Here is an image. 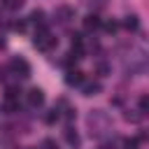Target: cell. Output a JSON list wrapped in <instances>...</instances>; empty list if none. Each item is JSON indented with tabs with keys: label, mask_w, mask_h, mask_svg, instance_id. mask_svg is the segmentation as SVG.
<instances>
[{
	"label": "cell",
	"mask_w": 149,
	"mask_h": 149,
	"mask_svg": "<svg viewBox=\"0 0 149 149\" xmlns=\"http://www.w3.org/2000/svg\"><path fill=\"white\" fill-rule=\"evenodd\" d=\"M100 23H102V21H100L98 14H88V16L84 19V28H86V30H98Z\"/></svg>",
	"instance_id": "5"
},
{
	"label": "cell",
	"mask_w": 149,
	"mask_h": 149,
	"mask_svg": "<svg viewBox=\"0 0 149 149\" xmlns=\"http://www.w3.org/2000/svg\"><path fill=\"white\" fill-rule=\"evenodd\" d=\"M58 116H61V114H58V109L54 107V109H49V112H47L44 121H47V123H56V121H58Z\"/></svg>",
	"instance_id": "12"
},
{
	"label": "cell",
	"mask_w": 149,
	"mask_h": 149,
	"mask_svg": "<svg viewBox=\"0 0 149 149\" xmlns=\"http://www.w3.org/2000/svg\"><path fill=\"white\" fill-rule=\"evenodd\" d=\"M98 91H100V84H98V81H93V84H86V86H84V95H95Z\"/></svg>",
	"instance_id": "10"
},
{
	"label": "cell",
	"mask_w": 149,
	"mask_h": 149,
	"mask_svg": "<svg viewBox=\"0 0 149 149\" xmlns=\"http://www.w3.org/2000/svg\"><path fill=\"white\" fill-rule=\"evenodd\" d=\"M65 142H68L70 147H79V135H77V130H74L72 126L65 128Z\"/></svg>",
	"instance_id": "7"
},
{
	"label": "cell",
	"mask_w": 149,
	"mask_h": 149,
	"mask_svg": "<svg viewBox=\"0 0 149 149\" xmlns=\"http://www.w3.org/2000/svg\"><path fill=\"white\" fill-rule=\"evenodd\" d=\"M137 144H140V142H137L135 137H130V140H126V142H123V147H126V149H137Z\"/></svg>",
	"instance_id": "17"
},
{
	"label": "cell",
	"mask_w": 149,
	"mask_h": 149,
	"mask_svg": "<svg viewBox=\"0 0 149 149\" xmlns=\"http://www.w3.org/2000/svg\"><path fill=\"white\" fill-rule=\"evenodd\" d=\"M147 107H149V98H147V95H142V98H140V112L144 114V112H147Z\"/></svg>",
	"instance_id": "16"
},
{
	"label": "cell",
	"mask_w": 149,
	"mask_h": 149,
	"mask_svg": "<svg viewBox=\"0 0 149 149\" xmlns=\"http://www.w3.org/2000/svg\"><path fill=\"white\" fill-rule=\"evenodd\" d=\"M12 28H14V30H19V33H23V30H26V21H14V23H12Z\"/></svg>",
	"instance_id": "18"
},
{
	"label": "cell",
	"mask_w": 149,
	"mask_h": 149,
	"mask_svg": "<svg viewBox=\"0 0 149 149\" xmlns=\"http://www.w3.org/2000/svg\"><path fill=\"white\" fill-rule=\"evenodd\" d=\"M16 109H19V100H7V102H5V112H7V114H14Z\"/></svg>",
	"instance_id": "14"
},
{
	"label": "cell",
	"mask_w": 149,
	"mask_h": 149,
	"mask_svg": "<svg viewBox=\"0 0 149 149\" xmlns=\"http://www.w3.org/2000/svg\"><path fill=\"white\" fill-rule=\"evenodd\" d=\"M28 105L33 107V109H37V107H42L44 105V93H42V88H30L28 91Z\"/></svg>",
	"instance_id": "3"
},
{
	"label": "cell",
	"mask_w": 149,
	"mask_h": 149,
	"mask_svg": "<svg viewBox=\"0 0 149 149\" xmlns=\"http://www.w3.org/2000/svg\"><path fill=\"white\" fill-rule=\"evenodd\" d=\"M35 47L40 49V51H51V49H56L58 47V40L47 30V26H40L37 28V33H35Z\"/></svg>",
	"instance_id": "1"
},
{
	"label": "cell",
	"mask_w": 149,
	"mask_h": 149,
	"mask_svg": "<svg viewBox=\"0 0 149 149\" xmlns=\"http://www.w3.org/2000/svg\"><path fill=\"white\" fill-rule=\"evenodd\" d=\"M42 149H58V142L51 140V137H47V140L42 142Z\"/></svg>",
	"instance_id": "15"
},
{
	"label": "cell",
	"mask_w": 149,
	"mask_h": 149,
	"mask_svg": "<svg viewBox=\"0 0 149 149\" xmlns=\"http://www.w3.org/2000/svg\"><path fill=\"white\" fill-rule=\"evenodd\" d=\"M100 26H102L107 33H116V30H119V23H116L114 19H109V21H105V23H100Z\"/></svg>",
	"instance_id": "11"
},
{
	"label": "cell",
	"mask_w": 149,
	"mask_h": 149,
	"mask_svg": "<svg viewBox=\"0 0 149 149\" xmlns=\"http://www.w3.org/2000/svg\"><path fill=\"white\" fill-rule=\"evenodd\" d=\"M65 84H68V86H79V84H84V72L70 68V70L65 72Z\"/></svg>",
	"instance_id": "4"
},
{
	"label": "cell",
	"mask_w": 149,
	"mask_h": 149,
	"mask_svg": "<svg viewBox=\"0 0 149 149\" xmlns=\"http://www.w3.org/2000/svg\"><path fill=\"white\" fill-rule=\"evenodd\" d=\"M19 95H21V88H19V86L9 84V86L5 88V100H19Z\"/></svg>",
	"instance_id": "8"
},
{
	"label": "cell",
	"mask_w": 149,
	"mask_h": 149,
	"mask_svg": "<svg viewBox=\"0 0 149 149\" xmlns=\"http://www.w3.org/2000/svg\"><path fill=\"white\" fill-rule=\"evenodd\" d=\"M9 70H12L14 74H19V77H30V65H28V61H23V58H12Z\"/></svg>",
	"instance_id": "2"
},
{
	"label": "cell",
	"mask_w": 149,
	"mask_h": 149,
	"mask_svg": "<svg viewBox=\"0 0 149 149\" xmlns=\"http://www.w3.org/2000/svg\"><path fill=\"white\" fill-rule=\"evenodd\" d=\"M30 21H33L37 28L44 26V12H42V9H33V12H30Z\"/></svg>",
	"instance_id": "9"
},
{
	"label": "cell",
	"mask_w": 149,
	"mask_h": 149,
	"mask_svg": "<svg viewBox=\"0 0 149 149\" xmlns=\"http://www.w3.org/2000/svg\"><path fill=\"white\" fill-rule=\"evenodd\" d=\"M98 72H100V74H107V72H109L107 63H98Z\"/></svg>",
	"instance_id": "19"
},
{
	"label": "cell",
	"mask_w": 149,
	"mask_h": 149,
	"mask_svg": "<svg viewBox=\"0 0 149 149\" xmlns=\"http://www.w3.org/2000/svg\"><path fill=\"white\" fill-rule=\"evenodd\" d=\"M23 5V0H2V7L5 9H19Z\"/></svg>",
	"instance_id": "13"
},
{
	"label": "cell",
	"mask_w": 149,
	"mask_h": 149,
	"mask_svg": "<svg viewBox=\"0 0 149 149\" xmlns=\"http://www.w3.org/2000/svg\"><path fill=\"white\" fill-rule=\"evenodd\" d=\"M123 28L130 30V33H135V30L140 28V19H137V14H128V16L123 19Z\"/></svg>",
	"instance_id": "6"
}]
</instances>
